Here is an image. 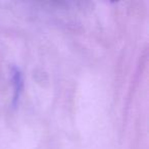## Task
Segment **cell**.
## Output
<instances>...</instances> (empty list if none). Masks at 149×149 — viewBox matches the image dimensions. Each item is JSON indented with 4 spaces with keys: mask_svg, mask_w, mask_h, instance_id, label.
Segmentation results:
<instances>
[{
    "mask_svg": "<svg viewBox=\"0 0 149 149\" xmlns=\"http://www.w3.org/2000/svg\"><path fill=\"white\" fill-rule=\"evenodd\" d=\"M13 84H15V100H17L19 97V92L22 91L23 88V78L19 70H15L13 72Z\"/></svg>",
    "mask_w": 149,
    "mask_h": 149,
    "instance_id": "cell-1",
    "label": "cell"
}]
</instances>
